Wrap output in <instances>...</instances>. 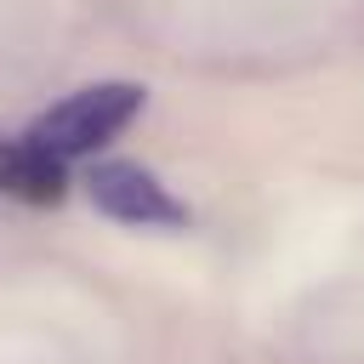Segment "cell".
Masks as SVG:
<instances>
[{
	"label": "cell",
	"instance_id": "2",
	"mask_svg": "<svg viewBox=\"0 0 364 364\" xmlns=\"http://www.w3.org/2000/svg\"><path fill=\"white\" fill-rule=\"evenodd\" d=\"M85 188H91V199H97L108 216H119V222H136V228H176V222H188L182 199H171L165 182H154L142 165H119V159L91 165Z\"/></svg>",
	"mask_w": 364,
	"mask_h": 364
},
{
	"label": "cell",
	"instance_id": "3",
	"mask_svg": "<svg viewBox=\"0 0 364 364\" xmlns=\"http://www.w3.org/2000/svg\"><path fill=\"white\" fill-rule=\"evenodd\" d=\"M0 193H17L28 205H51L63 199V159H51L46 148L23 142H0Z\"/></svg>",
	"mask_w": 364,
	"mask_h": 364
},
{
	"label": "cell",
	"instance_id": "1",
	"mask_svg": "<svg viewBox=\"0 0 364 364\" xmlns=\"http://www.w3.org/2000/svg\"><path fill=\"white\" fill-rule=\"evenodd\" d=\"M136 114H142V85H131V80H102V85H85V91L63 97L57 108H46V114L28 125V142L46 148L51 159H80V154L102 148L108 136H119Z\"/></svg>",
	"mask_w": 364,
	"mask_h": 364
}]
</instances>
